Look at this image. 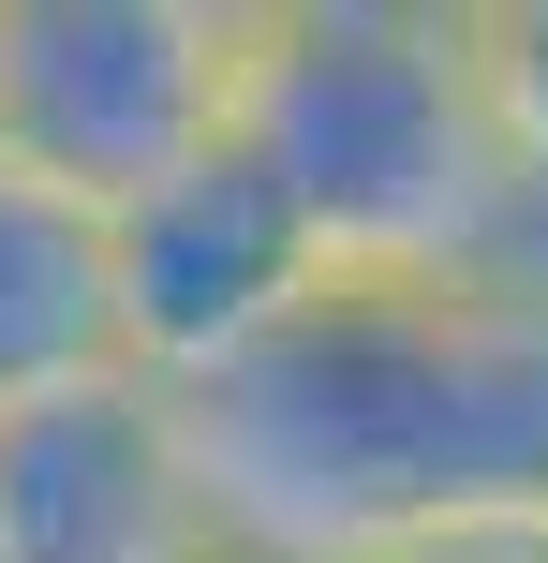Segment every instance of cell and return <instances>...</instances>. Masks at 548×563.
I'll use <instances>...</instances> for the list:
<instances>
[{
	"instance_id": "cell-1",
	"label": "cell",
	"mask_w": 548,
	"mask_h": 563,
	"mask_svg": "<svg viewBox=\"0 0 548 563\" xmlns=\"http://www.w3.org/2000/svg\"><path fill=\"white\" fill-rule=\"evenodd\" d=\"M178 416L223 549L415 563L445 534H548V267L460 297L326 282Z\"/></svg>"
},
{
	"instance_id": "cell-2",
	"label": "cell",
	"mask_w": 548,
	"mask_h": 563,
	"mask_svg": "<svg viewBox=\"0 0 548 563\" xmlns=\"http://www.w3.org/2000/svg\"><path fill=\"white\" fill-rule=\"evenodd\" d=\"M237 148L297 208L326 282L460 297V282L548 267L519 194H504L474 0H253Z\"/></svg>"
},
{
	"instance_id": "cell-3",
	"label": "cell",
	"mask_w": 548,
	"mask_h": 563,
	"mask_svg": "<svg viewBox=\"0 0 548 563\" xmlns=\"http://www.w3.org/2000/svg\"><path fill=\"white\" fill-rule=\"evenodd\" d=\"M253 0H0V178L119 223L237 134Z\"/></svg>"
},
{
	"instance_id": "cell-4",
	"label": "cell",
	"mask_w": 548,
	"mask_h": 563,
	"mask_svg": "<svg viewBox=\"0 0 548 563\" xmlns=\"http://www.w3.org/2000/svg\"><path fill=\"white\" fill-rule=\"evenodd\" d=\"M104 253H119V371H148V386H223L253 341H282L297 311L326 297V267H312V238H297V208L267 194V164L253 148H208L193 178H164V194H134L104 223Z\"/></svg>"
},
{
	"instance_id": "cell-5",
	"label": "cell",
	"mask_w": 548,
	"mask_h": 563,
	"mask_svg": "<svg viewBox=\"0 0 548 563\" xmlns=\"http://www.w3.org/2000/svg\"><path fill=\"white\" fill-rule=\"evenodd\" d=\"M208 549H223V519H208L178 386L89 371V386L0 416V563H208Z\"/></svg>"
},
{
	"instance_id": "cell-6",
	"label": "cell",
	"mask_w": 548,
	"mask_h": 563,
	"mask_svg": "<svg viewBox=\"0 0 548 563\" xmlns=\"http://www.w3.org/2000/svg\"><path fill=\"white\" fill-rule=\"evenodd\" d=\"M119 371V253L89 208L0 178V416Z\"/></svg>"
},
{
	"instance_id": "cell-7",
	"label": "cell",
	"mask_w": 548,
	"mask_h": 563,
	"mask_svg": "<svg viewBox=\"0 0 548 563\" xmlns=\"http://www.w3.org/2000/svg\"><path fill=\"white\" fill-rule=\"evenodd\" d=\"M474 59H490L504 194H519V223H534V253H548V0H474Z\"/></svg>"
},
{
	"instance_id": "cell-8",
	"label": "cell",
	"mask_w": 548,
	"mask_h": 563,
	"mask_svg": "<svg viewBox=\"0 0 548 563\" xmlns=\"http://www.w3.org/2000/svg\"><path fill=\"white\" fill-rule=\"evenodd\" d=\"M415 563H548L534 534H445V549H415Z\"/></svg>"
},
{
	"instance_id": "cell-9",
	"label": "cell",
	"mask_w": 548,
	"mask_h": 563,
	"mask_svg": "<svg viewBox=\"0 0 548 563\" xmlns=\"http://www.w3.org/2000/svg\"><path fill=\"white\" fill-rule=\"evenodd\" d=\"M208 563H282V549H208Z\"/></svg>"
},
{
	"instance_id": "cell-10",
	"label": "cell",
	"mask_w": 548,
	"mask_h": 563,
	"mask_svg": "<svg viewBox=\"0 0 548 563\" xmlns=\"http://www.w3.org/2000/svg\"><path fill=\"white\" fill-rule=\"evenodd\" d=\"M534 549H548V534H534Z\"/></svg>"
}]
</instances>
